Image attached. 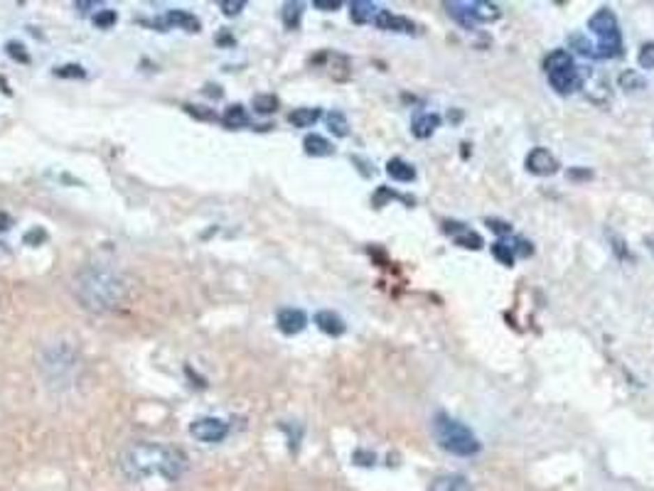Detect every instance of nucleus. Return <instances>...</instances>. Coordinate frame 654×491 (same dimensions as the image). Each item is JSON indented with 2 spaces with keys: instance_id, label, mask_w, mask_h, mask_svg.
<instances>
[{
  "instance_id": "f257e3e1",
  "label": "nucleus",
  "mask_w": 654,
  "mask_h": 491,
  "mask_svg": "<svg viewBox=\"0 0 654 491\" xmlns=\"http://www.w3.org/2000/svg\"><path fill=\"white\" fill-rule=\"evenodd\" d=\"M119 469L130 481L160 479L175 484L185 474L187 457L177 447L160 445V442H130L121 450Z\"/></svg>"
},
{
  "instance_id": "f03ea898",
  "label": "nucleus",
  "mask_w": 654,
  "mask_h": 491,
  "mask_svg": "<svg viewBox=\"0 0 654 491\" xmlns=\"http://www.w3.org/2000/svg\"><path fill=\"white\" fill-rule=\"evenodd\" d=\"M74 297L82 302L84 310L93 315H106L114 312L126 300L128 285L123 275L106 265H86L74 275Z\"/></svg>"
},
{
  "instance_id": "7ed1b4c3",
  "label": "nucleus",
  "mask_w": 654,
  "mask_h": 491,
  "mask_svg": "<svg viewBox=\"0 0 654 491\" xmlns=\"http://www.w3.org/2000/svg\"><path fill=\"white\" fill-rule=\"evenodd\" d=\"M433 435H436L438 445L446 452L457 457H473L480 452V439L470 432V428H465L462 423L453 420L450 415L438 413L433 420Z\"/></svg>"
},
{
  "instance_id": "20e7f679",
  "label": "nucleus",
  "mask_w": 654,
  "mask_h": 491,
  "mask_svg": "<svg viewBox=\"0 0 654 491\" xmlns=\"http://www.w3.org/2000/svg\"><path fill=\"white\" fill-rule=\"evenodd\" d=\"M588 27H591V32H595L598 40H600L598 42L595 57L613 59L623 54V37H620V30H618V17H615V13L610 10V8H600V10L588 20Z\"/></svg>"
},
{
  "instance_id": "39448f33",
  "label": "nucleus",
  "mask_w": 654,
  "mask_h": 491,
  "mask_svg": "<svg viewBox=\"0 0 654 491\" xmlns=\"http://www.w3.org/2000/svg\"><path fill=\"white\" fill-rule=\"evenodd\" d=\"M190 435L204 445H217L222 439H227L229 435V425L219 418H199L190 425Z\"/></svg>"
},
{
  "instance_id": "423d86ee",
  "label": "nucleus",
  "mask_w": 654,
  "mask_h": 491,
  "mask_svg": "<svg viewBox=\"0 0 654 491\" xmlns=\"http://www.w3.org/2000/svg\"><path fill=\"white\" fill-rule=\"evenodd\" d=\"M526 170L531 172V175L536 177H549V175H556L558 172V160L554 157V153L546 150V148H534V150L526 155Z\"/></svg>"
},
{
  "instance_id": "0eeeda50",
  "label": "nucleus",
  "mask_w": 654,
  "mask_h": 491,
  "mask_svg": "<svg viewBox=\"0 0 654 491\" xmlns=\"http://www.w3.org/2000/svg\"><path fill=\"white\" fill-rule=\"evenodd\" d=\"M549 84L554 86V91L568 96V93L578 91V88L583 86V74H581V69H578V67L561 69V72L549 74Z\"/></svg>"
},
{
  "instance_id": "6e6552de",
  "label": "nucleus",
  "mask_w": 654,
  "mask_h": 491,
  "mask_svg": "<svg viewBox=\"0 0 654 491\" xmlns=\"http://www.w3.org/2000/svg\"><path fill=\"white\" fill-rule=\"evenodd\" d=\"M374 22H377L379 30H386V32H404V35H416V32H418V25H413L409 17L396 15V13H391V10H379L377 17H374Z\"/></svg>"
},
{
  "instance_id": "1a4fd4ad",
  "label": "nucleus",
  "mask_w": 654,
  "mask_h": 491,
  "mask_svg": "<svg viewBox=\"0 0 654 491\" xmlns=\"http://www.w3.org/2000/svg\"><path fill=\"white\" fill-rule=\"evenodd\" d=\"M275 325H278V329L283 332V334H298V332L305 329L307 317L303 310L283 307V310H278V315H275Z\"/></svg>"
},
{
  "instance_id": "9d476101",
  "label": "nucleus",
  "mask_w": 654,
  "mask_h": 491,
  "mask_svg": "<svg viewBox=\"0 0 654 491\" xmlns=\"http://www.w3.org/2000/svg\"><path fill=\"white\" fill-rule=\"evenodd\" d=\"M428 491H473V486L462 474H443L431 481Z\"/></svg>"
},
{
  "instance_id": "9b49d317",
  "label": "nucleus",
  "mask_w": 654,
  "mask_h": 491,
  "mask_svg": "<svg viewBox=\"0 0 654 491\" xmlns=\"http://www.w3.org/2000/svg\"><path fill=\"white\" fill-rule=\"evenodd\" d=\"M315 325L320 327V332H325V334H330V336H340V334H344V329H347L342 317L335 315V312H330V310L317 312Z\"/></svg>"
},
{
  "instance_id": "f8f14e48",
  "label": "nucleus",
  "mask_w": 654,
  "mask_h": 491,
  "mask_svg": "<svg viewBox=\"0 0 654 491\" xmlns=\"http://www.w3.org/2000/svg\"><path fill=\"white\" fill-rule=\"evenodd\" d=\"M467 10H470V17L475 22H494L499 17V8L494 3H487V0H473L467 3Z\"/></svg>"
},
{
  "instance_id": "ddd939ff",
  "label": "nucleus",
  "mask_w": 654,
  "mask_h": 491,
  "mask_svg": "<svg viewBox=\"0 0 654 491\" xmlns=\"http://www.w3.org/2000/svg\"><path fill=\"white\" fill-rule=\"evenodd\" d=\"M438 125H441V116L438 114H420L413 118V135L420 140H426L436 133Z\"/></svg>"
},
{
  "instance_id": "4468645a",
  "label": "nucleus",
  "mask_w": 654,
  "mask_h": 491,
  "mask_svg": "<svg viewBox=\"0 0 654 491\" xmlns=\"http://www.w3.org/2000/svg\"><path fill=\"white\" fill-rule=\"evenodd\" d=\"M303 148H305V153L307 155H312V157H327V155H333L335 153V148H333V143L330 140H325L322 135H305V140H303Z\"/></svg>"
},
{
  "instance_id": "2eb2a0df",
  "label": "nucleus",
  "mask_w": 654,
  "mask_h": 491,
  "mask_svg": "<svg viewBox=\"0 0 654 491\" xmlns=\"http://www.w3.org/2000/svg\"><path fill=\"white\" fill-rule=\"evenodd\" d=\"M377 13H379V8L374 6V3H369V0H354V3H349V15H352V20L359 22V25H364V22H369L372 17H377Z\"/></svg>"
},
{
  "instance_id": "dca6fc26",
  "label": "nucleus",
  "mask_w": 654,
  "mask_h": 491,
  "mask_svg": "<svg viewBox=\"0 0 654 491\" xmlns=\"http://www.w3.org/2000/svg\"><path fill=\"white\" fill-rule=\"evenodd\" d=\"M165 22L167 25L180 27V30H187V32H199V20L185 10H170L165 15Z\"/></svg>"
},
{
  "instance_id": "f3484780",
  "label": "nucleus",
  "mask_w": 654,
  "mask_h": 491,
  "mask_svg": "<svg viewBox=\"0 0 654 491\" xmlns=\"http://www.w3.org/2000/svg\"><path fill=\"white\" fill-rule=\"evenodd\" d=\"M386 172H389L391 180H399V182H413L416 180L413 165H409V162L401 160V157H394V160H389V165H386Z\"/></svg>"
},
{
  "instance_id": "a211bd4d",
  "label": "nucleus",
  "mask_w": 654,
  "mask_h": 491,
  "mask_svg": "<svg viewBox=\"0 0 654 491\" xmlns=\"http://www.w3.org/2000/svg\"><path fill=\"white\" fill-rule=\"evenodd\" d=\"M568 67H573V57L568 52H563V49H556V52H551L549 57L544 59L546 74L561 72V69H568Z\"/></svg>"
},
{
  "instance_id": "6ab92c4d",
  "label": "nucleus",
  "mask_w": 654,
  "mask_h": 491,
  "mask_svg": "<svg viewBox=\"0 0 654 491\" xmlns=\"http://www.w3.org/2000/svg\"><path fill=\"white\" fill-rule=\"evenodd\" d=\"M320 109H296L291 116H288V120H291L296 128H310V125H315L317 120H320Z\"/></svg>"
},
{
  "instance_id": "aec40b11",
  "label": "nucleus",
  "mask_w": 654,
  "mask_h": 491,
  "mask_svg": "<svg viewBox=\"0 0 654 491\" xmlns=\"http://www.w3.org/2000/svg\"><path fill=\"white\" fill-rule=\"evenodd\" d=\"M446 8H448V15L460 22L462 27H467V30L475 27V20L470 17V10H467V3H446Z\"/></svg>"
},
{
  "instance_id": "412c9836",
  "label": "nucleus",
  "mask_w": 654,
  "mask_h": 491,
  "mask_svg": "<svg viewBox=\"0 0 654 491\" xmlns=\"http://www.w3.org/2000/svg\"><path fill=\"white\" fill-rule=\"evenodd\" d=\"M327 128H330V133L333 135H337V138L349 135L347 116H344L342 111H330V114H327Z\"/></svg>"
},
{
  "instance_id": "4be33fe9",
  "label": "nucleus",
  "mask_w": 654,
  "mask_h": 491,
  "mask_svg": "<svg viewBox=\"0 0 654 491\" xmlns=\"http://www.w3.org/2000/svg\"><path fill=\"white\" fill-rule=\"evenodd\" d=\"M222 120L227 128H241V125H249V114L244 111V106H231L222 116Z\"/></svg>"
},
{
  "instance_id": "5701e85b",
  "label": "nucleus",
  "mask_w": 654,
  "mask_h": 491,
  "mask_svg": "<svg viewBox=\"0 0 654 491\" xmlns=\"http://www.w3.org/2000/svg\"><path fill=\"white\" fill-rule=\"evenodd\" d=\"M455 243L457 246H462V249L480 251L482 249V236H480L478 231H473V228H462V231L455 236Z\"/></svg>"
},
{
  "instance_id": "b1692460",
  "label": "nucleus",
  "mask_w": 654,
  "mask_h": 491,
  "mask_svg": "<svg viewBox=\"0 0 654 491\" xmlns=\"http://www.w3.org/2000/svg\"><path fill=\"white\" fill-rule=\"evenodd\" d=\"M301 15H303L301 3H286V6H283V22H286L288 30H296V27L301 25Z\"/></svg>"
},
{
  "instance_id": "393cba45",
  "label": "nucleus",
  "mask_w": 654,
  "mask_h": 491,
  "mask_svg": "<svg viewBox=\"0 0 654 491\" xmlns=\"http://www.w3.org/2000/svg\"><path fill=\"white\" fill-rule=\"evenodd\" d=\"M620 88L625 91H637V88H644V79L639 74H634V69H625L620 74Z\"/></svg>"
},
{
  "instance_id": "a878e982",
  "label": "nucleus",
  "mask_w": 654,
  "mask_h": 491,
  "mask_svg": "<svg viewBox=\"0 0 654 491\" xmlns=\"http://www.w3.org/2000/svg\"><path fill=\"white\" fill-rule=\"evenodd\" d=\"M254 109L259 111V114H273V111L278 109V98H275L273 93H264V96H256V98H254Z\"/></svg>"
},
{
  "instance_id": "bb28decb",
  "label": "nucleus",
  "mask_w": 654,
  "mask_h": 491,
  "mask_svg": "<svg viewBox=\"0 0 654 491\" xmlns=\"http://www.w3.org/2000/svg\"><path fill=\"white\" fill-rule=\"evenodd\" d=\"M492 254L497 260H502V265H512L514 263V251H512V243H504V241H497L492 246Z\"/></svg>"
},
{
  "instance_id": "cd10ccee",
  "label": "nucleus",
  "mask_w": 654,
  "mask_h": 491,
  "mask_svg": "<svg viewBox=\"0 0 654 491\" xmlns=\"http://www.w3.org/2000/svg\"><path fill=\"white\" fill-rule=\"evenodd\" d=\"M571 45L578 47L576 52L583 54V57H595V47H593L583 35H571Z\"/></svg>"
},
{
  "instance_id": "c85d7f7f",
  "label": "nucleus",
  "mask_w": 654,
  "mask_h": 491,
  "mask_svg": "<svg viewBox=\"0 0 654 491\" xmlns=\"http://www.w3.org/2000/svg\"><path fill=\"white\" fill-rule=\"evenodd\" d=\"M637 62H639V67H642V69H654V42H647V45H642Z\"/></svg>"
},
{
  "instance_id": "c756f323",
  "label": "nucleus",
  "mask_w": 654,
  "mask_h": 491,
  "mask_svg": "<svg viewBox=\"0 0 654 491\" xmlns=\"http://www.w3.org/2000/svg\"><path fill=\"white\" fill-rule=\"evenodd\" d=\"M116 20H119L116 10H101V13H96V17H93L96 27H101V30H109V27H114Z\"/></svg>"
},
{
  "instance_id": "7c9ffc66",
  "label": "nucleus",
  "mask_w": 654,
  "mask_h": 491,
  "mask_svg": "<svg viewBox=\"0 0 654 491\" xmlns=\"http://www.w3.org/2000/svg\"><path fill=\"white\" fill-rule=\"evenodd\" d=\"M219 8L224 10V15L231 17V15H239L241 8H244V3H241V0H234V3H231V0H222V3H219Z\"/></svg>"
},
{
  "instance_id": "2f4dec72",
  "label": "nucleus",
  "mask_w": 654,
  "mask_h": 491,
  "mask_svg": "<svg viewBox=\"0 0 654 491\" xmlns=\"http://www.w3.org/2000/svg\"><path fill=\"white\" fill-rule=\"evenodd\" d=\"M487 224L489 228H492L494 233H499V236H507V233H512V226H509L507 221H499V219H487Z\"/></svg>"
},
{
  "instance_id": "473e14b6",
  "label": "nucleus",
  "mask_w": 654,
  "mask_h": 491,
  "mask_svg": "<svg viewBox=\"0 0 654 491\" xmlns=\"http://www.w3.org/2000/svg\"><path fill=\"white\" fill-rule=\"evenodd\" d=\"M512 251L517 256H531V243L524 241V238H517V241L512 243Z\"/></svg>"
},
{
  "instance_id": "72a5a7b5",
  "label": "nucleus",
  "mask_w": 654,
  "mask_h": 491,
  "mask_svg": "<svg viewBox=\"0 0 654 491\" xmlns=\"http://www.w3.org/2000/svg\"><path fill=\"white\" fill-rule=\"evenodd\" d=\"M312 6L317 8V10H325V13H333L340 8V0H315Z\"/></svg>"
},
{
  "instance_id": "f704fd0d",
  "label": "nucleus",
  "mask_w": 654,
  "mask_h": 491,
  "mask_svg": "<svg viewBox=\"0 0 654 491\" xmlns=\"http://www.w3.org/2000/svg\"><path fill=\"white\" fill-rule=\"evenodd\" d=\"M8 49H10V57L20 59V62H27V54L22 52L25 47H22V45H15V42H10V45H8Z\"/></svg>"
},
{
  "instance_id": "c9c22d12",
  "label": "nucleus",
  "mask_w": 654,
  "mask_h": 491,
  "mask_svg": "<svg viewBox=\"0 0 654 491\" xmlns=\"http://www.w3.org/2000/svg\"><path fill=\"white\" fill-rule=\"evenodd\" d=\"M591 170H568V180H591Z\"/></svg>"
},
{
  "instance_id": "e433bc0d",
  "label": "nucleus",
  "mask_w": 654,
  "mask_h": 491,
  "mask_svg": "<svg viewBox=\"0 0 654 491\" xmlns=\"http://www.w3.org/2000/svg\"><path fill=\"white\" fill-rule=\"evenodd\" d=\"M354 460H357V465H372L374 455H372V452H357V455H354Z\"/></svg>"
},
{
  "instance_id": "4c0bfd02",
  "label": "nucleus",
  "mask_w": 654,
  "mask_h": 491,
  "mask_svg": "<svg viewBox=\"0 0 654 491\" xmlns=\"http://www.w3.org/2000/svg\"><path fill=\"white\" fill-rule=\"evenodd\" d=\"M460 118H462V114H455V111L450 114V120H460Z\"/></svg>"
},
{
  "instance_id": "58836bf2",
  "label": "nucleus",
  "mask_w": 654,
  "mask_h": 491,
  "mask_svg": "<svg viewBox=\"0 0 654 491\" xmlns=\"http://www.w3.org/2000/svg\"><path fill=\"white\" fill-rule=\"evenodd\" d=\"M0 256H8V249H6V243H0Z\"/></svg>"
}]
</instances>
